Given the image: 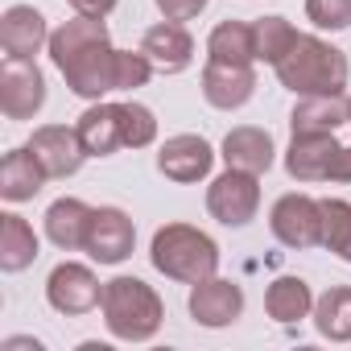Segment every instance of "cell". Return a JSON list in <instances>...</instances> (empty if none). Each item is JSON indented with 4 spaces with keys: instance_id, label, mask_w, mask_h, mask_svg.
Returning a JSON list of instances; mask_svg holds the SVG:
<instances>
[{
    "instance_id": "cell-1",
    "label": "cell",
    "mask_w": 351,
    "mask_h": 351,
    "mask_svg": "<svg viewBox=\"0 0 351 351\" xmlns=\"http://www.w3.org/2000/svg\"><path fill=\"white\" fill-rule=\"evenodd\" d=\"M116 54L120 50H112L104 17L79 13L50 34V58L62 71L66 87L83 99H104L108 91H116Z\"/></svg>"
},
{
    "instance_id": "cell-2",
    "label": "cell",
    "mask_w": 351,
    "mask_h": 351,
    "mask_svg": "<svg viewBox=\"0 0 351 351\" xmlns=\"http://www.w3.org/2000/svg\"><path fill=\"white\" fill-rule=\"evenodd\" d=\"M281 87L293 95H343L347 87V58L330 42L314 34H298L289 54L273 66Z\"/></svg>"
},
{
    "instance_id": "cell-3",
    "label": "cell",
    "mask_w": 351,
    "mask_h": 351,
    "mask_svg": "<svg viewBox=\"0 0 351 351\" xmlns=\"http://www.w3.org/2000/svg\"><path fill=\"white\" fill-rule=\"evenodd\" d=\"M149 256H153L157 273H165L169 281H182V285L207 281L219 269V244L207 232L191 228V223H165V228H157Z\"/></svg>"
},
{
    "instance_id": "cell-4",
    "label": "cell",
    "mask_w": 351,
    "mask_h": 351,
    "mask_svg": "<svg viewBox=\"0 0 351 351\" xmlns=\"http://www.w3.org/2000/svg\"><path fill=\"white\" fill-rule=\"evenodd\" d=\"M99 310H104L108 330L116 339H124V343L153 339L161 330V318H165V306H161L157 289L145 285L141 277H112V281H104Z\"/></svg>"
},
{
    "instance_id": "cell-5",
    "label": "cell",
    "mask_w": 351,
    "mask_h": 351,
    "mask_svg": "<svg viewBox=\"0 0 351 351\" xmlns=\"http://www.w3.org/2000/svg\"><path fill=\"white\" fill-rule=\"evenodd\" d=\"M256 207H261V182H256V173H248V169H232L228 165V173H219V178L207 186V211L223 228L252 223Z\"/></svg>"
},
{
    "instance_id": "cell-6",
    "label": "cell",
    "mask_w": 351,
    "mask_h": 351,
    "mask_svg": "<svg viewBox=\"0 0 351 351\" xmlns=\"http://www.w3.org/2000/svg\"><path fill=\"white\" fill-rule=\"evenodd\" d=\"M273 236L285 248H318L322 244V203L310 195H281L269 215Z\"/></svg>"
},
{
    "instance_id": "cell-7",
    "label": "cell",
    "mask_w": 351,
    "mask_h": 351,
    "mask_svg": "<svg viewBox=\"0 0 351 351\" xmlns=\"http://www.w3.org/2000/svg\"><path fill=\"white\" fill-rule=\"evenodd\" d=\"M46 104V79L34 58H5L0 66V108L9 120H34Z\"/></svg>"
},
{
    "instance_id": "cell-8",
    "label": "cell",
    "mask_w": 351,
    "mask_h": 351,
    "mask_svg": "<svg viewBox=\"0 0 351 351\" xmlns=\"http://www.w3.org/2000/svg\"><path fill=\"white\" fill-rule=\"evenodd\" d=\"M339 157H343V145H339L335 132H306V136L289 141L285 169H289V178H298V182H335Z\"/></svg>"
},
{
    "instance_id": "cell-9",
    "label": "cell",
    "mask_w": 351,
    "mask_h": 351,
    "mask_svg": "<svg viewBox=\"0 0 351 351\" xmlns=\"http://www.w3.org/2000/svg\"><path fill=\"white\" fill-rule=\"evenodd\" d=\"M99 298H104L99 277H95L87 265H75V261H62V265L50 273V281H46V302H50L58 314H71V318L95 310Z\"/></svg>"
},
{
    "instance_id": "cell-10",
    "label": "cell",
    "mask_w": 351,
    "mask_h": 351,
    "mask_svg": "<svg viewBox=\"0 0 351 351\" xmlns=\"http://www.w3.org/2000/svg\"><path fill=\"white\" fill-rule=\"evenodd\" d=\"M211 165H215V149H211L203 136H195V132L169 136V141L161 145V153H157V169L165 173L169 182H182V186L207 178Z\"/></svg>"
},
{
    "instance_id": "cell-11",
    "label": "cell",
    "mask_w": 351,
    "mask_h": 351,
    "mask_svg": "<svg viewBox=\"0 0 351 351\" xmlns=\"http://www.w3.org/2000/svg\"><path fill=\"white\" fill-rule=\"evenodd\" d=\"M256 91V71L252 62H219V58H207L203 66V95L211 108L219 112H236L252 99Z\"/></svg>"
},
{
    "instance_id": "cell-12",
    "label": "cell",
    "mask_w": 351,
    "mask_h": 351,
    "mask_svg": "<svg viewBox=\"0 0 351 351\" xmlns=\"http://www.w3.org/2000/svg\"><path fill=\"white\" fill-rule=\"evenodd\" d=\"M132 244H136V228L120 207H99L91 215V232H87V248H83L91 261L120 265L132 256Z\"/></svg>"
},
{
    "instance_id": "cell-13",
    "label": "cell",
    "mask_w": 351,
    "mask_h": 351,
    "mask_svg": "<svg viewBox=\"0 0 351 351\" xmlns=\"http://www.w3.org/2000/svg\"><path fill=\"white\" fill-rule=\"evenodd\" d=\"M29 149H34V157L42 161V169L50 173V178H71V173L83 165V157H87V149L79 141V128H66V124L34 128Z\"/></svg>"
},
{
    "instance_id": "cell-14",
    "label": "cell",
    "mask_w": 351,
    "mask_h": 351,
    "mask_svg": "<svg viewBox=\"0 0 351 351\" xmlns=\"http://www.w3.org/2000/svg\"><path fill=\"white\" fill-rule=\"evenodd\" d=\"M244 314V289L236 281H223V277H207V281H195L191 289V318L199 326H232L236 318Z\"/></svg>"
},
{
    "instance_id": "cell-15",
    "label": "cell",
    "mask_w": 351,
    "mask_h": 351,
    "mask_svg": "<svg viewBox=\"0 0 351 351\" xmlns=\"http://www.w3.org/2000/svg\"><path fill=\"white\" fill-rule=\"evenodd\" d=\"M141 50L153 62V71H161V75H178L195 62V38L182 29V21H161V25L145 29Z\"/></svg>"
},
{
    "instance_id": "cell-16",
    "label": "cell",
    "mask_w": 351,
    "mask_h": 351,
    "mask_svg": "<svg viewBox=\"0 0 351 351\" xmlns=\"http://www.w3.org/2000/svg\"><path fill=\"white\" fill-rule=\"evenodd\" d=\"M0 46L9 58H34L42 46H50V29L46 17L34 5H13L0 17Z\"/></svg>"
},
{
    "instance_id": "cell-17",
    "label": "cell",
    "mask_w": 351,
    "mask_h": 351,
    "mask_svg": "<svg viewBox=\"0 0 351 351\" xmlns=\"http://www.w3.org/2000/svg\"><path fill=\"white\" fill-rule=\"evenodd\" d=\"M79 141L87 149V157H112L116 149H124V116H120V104H91L83 116H79Z\"/></svg>"
},
{
    "instance_id": "cell-18",
    "label": "cell",
    "mask_w": 351,
    "mask_h": 351,
    "mask_svg": "<svg viewBox=\"0 0 351 351\" xmlns=\"http://www.w3.org/2000/svg\"><path fill=\"white\" fill-rule=\"evenodd\" d=\"M46 178H50V173L42 169V161L34 157V149H29V145L9 149V153H5V161H0V199H9V203H25V199H34V195L46 186Z\"/></svg>"
},
{
    "instance_id": "cell-19",
    "label": "cell",
    "mask_w": 351,
    "mask_h": 351,
    "mask_svg": "<svg viewBox=\"0 0 351 351\" xmlns=\"http://www.w3.org/2000/svg\"><path fill=\"white\" fill-rule=\"evenodd\" d=\"M91 215H95V207H87L83 199H58V203H50V211H46V236H50V244H58L62 252L87 248Z\"/></svg>"
},
{
    "instance_id": "cell-20",
    "label": "cell",
    "mask_w": 351,
    "mask_h": 351,
    "mask_svg": "<svg viewBox=\"0 0 351 351\" xmlns=\"http://www.w3.org/2000/svg\"><path fill=\"white\" fill-rule=\"evenodd\" d=\"M343 124H351V104L343 95H302L293 116H289V128L293 136H306V132H339Z\"/></svg>"
},
{
    "instance_id": "cell-21",
    "label": "cell",
    "mask_w": 351,
    "mask_h": 351,
    "mask_svg": "<svg viewBox=\"0 0 351 351\" xmlns=\"http://www.w3.org/2000/svg\"><path fill=\"white\" fill-rule=\"evenodd\" d=\"M223 161L232 169H248V173H269L273 165V136L265 128H252V124H240L223 136Z\"/></svg>"
},
{
    "instance_id": "cell-22",
    "label": "cell",
    "mask_w": 351,
    "mask_h": 351,
    "mask_svg": "<svg viewBox=\"0 0 351 351\" xmlns=\"http://www.w3.org/2000/svg\"><path fill=\"white\" fill-rule=\"evenodd\" d=\"M38 261V236L21 215H0V269L5 273H21Z\"/></svg>"
},
{
    "instance_id": "cell-23",
    "label": "cell",
    "mask_w": 351,
    "mask_h": 351,
    "mask_svg": "<svg viewBox=\"0 0 351 351\" xmlns=\"http://www.w3.org/2000/svg\"><path fill=\"white\" fill-rule=\"evenodd\" d=\"M265 310L281 326H293V322H302L314 310V293H310V285L302 277H277L269 285V293H265Z\"/></svg>"
},
{
    "instance_id": "cell-24",
    "label": "cell",
    "mask_w": 351,
    "mask_h": 351,
    "mask_svg": "<svg viewBox=\"0 0 351 351\" xmlns=\"http://www.w3.org/2000/svg\"><path fill=\"white\" fill-rule=\"evenodd\" d=\"M314 326L330 343H351V289L347 285H330L314 302Z\"/></svg>"
},
{
    "instance_id": "cell-25",
    "label": "cell",
    "mask_w": 351,
    "mask_h": 351,
    "mask_svg": "<svg viewBox=\"0 0 351 351\" xmlns=\"http://www.w3.org/2000/svg\"><path fill=\"white\" fill-rule=\"evenodd\" d=\"M207 54L219 62H256V34L248 21H219L207 38Z\"/></svg>"
},
{
    "instance_id": "cell-26",
    "label": "cell",
    "mask_w": 351,
    "mask_h": 351,
    "mask_svg": "<svg viewBox=\"0 0 351 351\" xmlns=\"http://www.w3.org/2000/svg\"><path fill=\"white\" fill-rule=\"evenodd\" d=\"M252 34H256V62H269V66H277L298 42V29L285 17H261L252 21Z\"/></svg>"
},
{
    "instance_id": "cell-27",
    "label": "cell",
    "mask_w": 351,
    "mask_h": 351,
    "mask_svg": "<svg viewBox=\"0 0 351 351\" xmlns=\"http://www.w3.org/2000/svg\"><path fill=\"white\" fill-rule=\"evenodd\" d=\"M322 203V248L351 265V203L347 199H318Z\"/></svg>"
},
{
    "instance_id": "cell-28",
    "label": "cell",
    "mask_w": 351,
    "mask_h": 351,
    "mask_svg": "<svg viewBox=\"0 0 351 351\" xmlns=\"http://www.w3.org/2000/svg\"><path fill=\"white\" fill-rule=\"evenodd\" d=\"M120 116H124V149H145L157 141V116L145 108V104H120Z\"/></svg>"
},
{
    "instance_id": "cell-29",
    "label": "cell",
    "mask_w": 351,
    "mask_h": 351,
    "mask_svg": "<svg viewBox=\"0 0 351 351\" xmlns=\"http://www.w3.org/2000/svg\"><path fill=\"white\" fill-rule=\"evenodd\" d=\"M153 75V62L145 58V50H120L116 54V91H132V87H145Z\"/></svg>"
},
{
    "instance_id": "cell-30",
    "label": "cell",
    "mask_w": 351,
    "mask_h": 351,
    "mask_svg": "<svg viewBox=\"0 0 351 351\" xmlns=\"http://www.w3.org/2000/svg\"><path fill=\"white\" fill-rule=\"evenodd\" d=\"M306 17L318 25V29H347L351 25V0H306Z\"/></svg>"
},
{
    "instance_id": "cell-31",
    "label": "cell",
    "mask_w": 351,
    "mask_h": 351,
    "mask_svg": "<svg viewBox=\"0 0 351 351\" xmlns=\"http://www.w3.org/2000/svg\"><path fill=\"white\" fill-rule=\"evenodd\" d=\"M157 9L165 21H191L207 9V0H157Z\"/></svg>"
},
{
    "instance_id": "cell-32",
    "label": "cell",
    "mask_w": 351,
    "mask_h": 351,
    "mask_svg": "<svg viewBox=\"0 0 351 351\" xmlns=\"http://www.w3.org/2000/svg\"><path fill=\"white\" fill-rule=\"evenodd\" d=\"M66 5L79 9V13H87V17H108L116 9V0H66Z\"/></svg>"
},
{
    "instance_id": "cell-33",
    "label": "cell",
    "mask_w": 351,
    "mask_h": 351,
    "mask_svg": "<svg viewBox=\"0 0 351 351\" xmlns=\"http://www.w3.org/2000/svg\"><path fill=\"white\" fill-rule=\"evenodd\" d=\"M347 104H351V99H347Z\"/></svg>"
}]
</instances>
